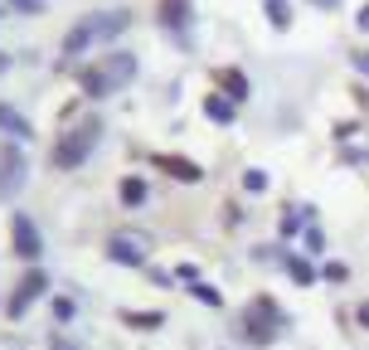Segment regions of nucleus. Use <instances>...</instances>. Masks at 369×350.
Segmentation results:
<instances>
[{
  "mask_svg": "<svg viewBox=\"0 0 369 350\" xmlns=\"http://www.w3.org/2000/svg\"><path fill=\"white\" fill-rule=\"evenodd\" d=\"M78 78H83V93L88 98H107V93H117V88H126L136 78V59L131 54H107L92 68H83Z\"/></svg>",
  "mask_w": 369,
  "mask_h": 350,
  "instance_id": "f257e3e1",
  "label": "nucleus"
},
{
  "mask_svg": "<svg viewBox=\"0 0 369 350\" xmlns=\"http://www.w3.org/2000/svg\"><path fill=\"white\" fill-rule=\"evenodd\" d=\"M97 136H102V126H97V117H83L73 131H64L59 136V146H54V170H73V166H83L88 161V151L97 146Z\"/></svg>",
  "mask_w": 369,
  "mask_h": 350,
  "instance_id": "f03ea898",
  "label": "nucleus"
},
{
  "mask_svg": "<svg viewBox=\"0 0 369 350\" xmlns=\"http://www.w3.org/2000/svg\"><path fill=\"white\" fill-rule=\"evenodd\" d=\"M126 24H131V15H126V10H112V15H88V20H78V29H68L64 49H68V54H78V49H88V44H97V39L122 34Z\"/></svg>",
  "mask_w": 369,
  "mask_h": 350,
  "instance_id": "7ed1b4c3",
  "label": "nucleus"
},
{
  "mask_svg": "<svg viewBox=\"0 0 369 350\" xmlns=\"http://www.w3.org/2000/svg\"><path fill=\"white\" fill-rule=\"evenodd\" d=\"M107 253H112L117 263H146V243H141V238H126V233H117V238L107 243Z\"/></svg>",
  "mask_w": 369,
  "mask_h": 350,
  "instance_id": "20e7f679",
  "label": "nucleus"
},
{
  "mask_svg": "<svg viewBox=\"0 0 369 350\" xmlns=\"http://www.w3.org/2000/svg\"><path fill=\"white\" fill-rule=\"evenodd\" d=\"M34 292H44V272H39V268H34V272H29V277H24L20 287H15V302H10V312L20 316V312H24V307L34 302Z\"/></svg>",
  "mask_w": 369,
  "mask_h": 350,
  "instance_id": "39448f33",
  "label": "nucleus"
},
{
  "mask_svg": "<svg viewBox=\"0 0 369 350\" xmlns=\"http://www.w3.org/2000/svg\"><path fill=\"white\" fill-rule=\"evenodd\" d=\"M156 10H161V24H171V29L189 24V0H161Z\"/></svg>",
  "mask_w": 369,
  "mask_h": 350,
  "instance_id": "423d86ee",
  "label": "nucleus"
},
{
  "mask_svg": "<svg viewBox=\"0 0 369 350\" xmlns=\"http://www.w3.org/2000/svg\"><path fill=\"white\" fill-rule=\"evenodd\" d=\"M156 166H161L166 175H180L184 185H194V180H199V166H189V161H180V156H156Z\"/></svg>",
  "mask_w": 369,
  "mask_h": 350,
  "instance_id": "0eeeda50",
  "label": "nucleus"
},
{
  "mask_svg": "<svg viewBox=\"0 0 369 350\" xmlns=\"http://www.w3.org/2000/svg\"><path fill=\"white\" fill-rule=\"evenodd\" d=\"M15 248H20L29 263L39 258V238H34V224H29V219H15Z\"/></svg>",
  "mask_w": 369,
  "mask_h": 350,
  "instance_id": "6e6552de",
  "label": "nucleus"
},
{
  "mask_svg": "<svg viewBox=\"0 0 369 350\" xmlns=\"http://www.w3.org/2000/svg\"><path fill=\"white\" fill-rule=\"evenodd\" d=\"M214 83H219V88H229V93H233V98H238V103H243V98H248V83H243V73H238V68H224V73H219V78H214Z\"/></svg>",
  "mask_w": 369,
  "mask_h": 350,
  "instance_id": "1a4fd4ad",
  "label": "nucleus"
},
{
  "mask_svg": "<svg viewBox=\"0 0 369 350\" xmlns=\"http://www.w3.org/2000/svg\"><path fill=\"white\" fill-rule=\"evenodd\" d=\"M263 307V316H268V302H258ZM243 331H248V341H258V346H268L273 341V331L263 326V321H253V312H248V321H243Z\"/></svg>",
  "mask_w": 369,
  "mask_h": 350,
  "instance_id": "9d476101",
  "label": "nucleus"
},
{
  "mask_svg": "<svg viewBox=\"0 0 369 350\" xmlns=\"http://www.w3.org/2000/svg\"><path fill=\"white\" fill-rule=\"evenodd\" d=\"M141 195H146V185H141V180H126V185H122V200H126V205H136Z\"/></svg>",
  "mask_w": 369,
  "mask_h": 350,
  "instance_id": "9b49d317",
  "label": "nucleus"
},
{
  "mask_svg": "<svg viewBox=\"0 0 369 350\" xmlns=\"http://www.w3.org/2000/svg\"><path fill=\"white\" fill-rule=\"evenodd\" d=\"M0 122H5V126H10V131H20V136H24V131H29V126H24V117H15V112H10V108H0Z\"/></svg>",
  "mask_w": 369,
  "mask_h": 350,
  "instance_id": "f8f14e48",
  "label": "nucleus"
},
{
  "mask_svg": "<svg viewBox=\"0 0 369 350\" xmlns=\"http://www.w3.org/2000/svg\"><path fill=\"white\" fill-rule=\"evenodd\" d=\"M209 117H219V122H229V117H233V108H229L224 98H209Z\"/></svg>",
  "mask_w": 369,
  "mask_h": 350,
  "instance_id": "ddd939ff",
  "label": "nucleus"
},
{
  "mask_svg": "<svg viewBox=\"0 0 369 350\" xmlns=\"http://www.w3.org/2000/svg\"><path fill=\"white\" fill-rule=\"evenodd\" d=\"M268 10H273V20H277V24H287V20H291V10H287V0H273Z\"/></svg>",
  "mask_w": 369,
  "mask_h": 350,
  "instance_id": "4468645a",
  "label": "nucleus"
},
{
  "mask_svg": "<svg viewBox=\"0 0 369 350\" xmlns=\"http://www.w3.org/2000/svg\"><path fill=\"white\" fill-rule=\"evenodd\" d=\"M15 5H29V10H34V5H39V0H15Z\"/></svg>",
  "mask_w": 369,
  "mask_h": 350,
  "instance_id": "2eb2a0df",
  "label": "nucleus"
},
{
  "mask_svg": "<svg viewBox=\"0 0 369 350\" xmlns=\"http://www.w3.org/2000/svg\"><path fill=\"white\" fill-rule=\"evenodd\" d=\"M0 68H5V54H0Z\"/></svg>",
  "mask_w": 369,
  "mask_h": 350,
  "instance_id": "dca6fc26",
  "label": "nucleus"
}]
</instances>
